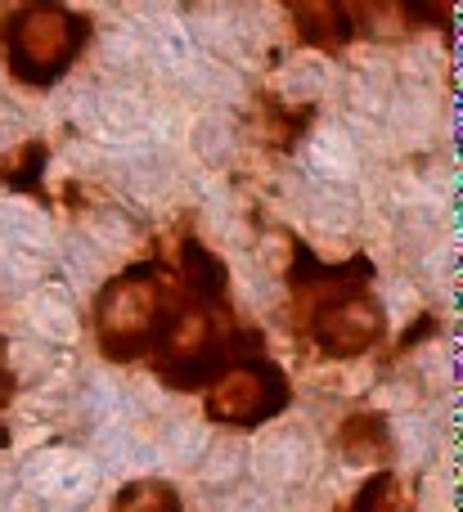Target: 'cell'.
Returning a JSON list of instances; mask_svg holds the SVG:
<instances>
[{"label": "cell", "mask_w": 463, "mask_h": 512, "mask_svg": "<svg viewBox=\"0 0 463 512\" xmlns=\"http://www.w3.org/2000/svg\"><path fill=\"white\" fill-rule=\"evenodd\" d=\"M288 328L320 360H360L387 337V310L374 292V261L356 252L324 265L302 239H288Z\"/></svg>", "instance_id": "cell-1"}, {"label": "cell", "mask_w": 463, "mask_h": 512, "mask_svg": "<svg viewBox=\"0 0 463 512\" xmlns=\"http://www.w3.org/2000/svg\"><path fill=\"white\" fill-rule=\"evenodd\" d=\"M171 274V270H167ZM266 351L261 328L239 324L230 292H198L171 274V306L149 342V373L167 391H207L234 360Z\"/></svg>", "instance_id": "cell-2"}, {"label": "cell", "mask_w": 463, "mask_h": 512, "mask_svg": "<svg viewBox=\"0 0 463 512\" xmlns=\"http://www.w3.org/2000/svg\"><path fill=\"white\" fill-rule=\"evenodd\" d=\"M95 36V18L68 5H14L0 18V63L23 90H54Z\"/></svg>", "instance_id": "cell-3"}, {"label": "cell", "mask_w": 463, "mask_h": 512, "mask_svg": "<svg viewBox=\"0 0 463 512\" xmlns=\"http://www.w3.org/2000/svg\"><path fill=\"white\" fill-rule=\"evenodd\" d=\"M171 306L167 261H131L95 292V342L108 364H140Z\"/></svg>", "instance_id": "cell-4"}, {"label": "cell", "mask_w": 463, "mask_h": 512, "mask_svg": "<svg viewBox=\"0 0 463 512\" xmlns=\"http://www.w3.org/2000/svg\"><path fill=\"white\" fill-rule=\"evenodd\" d=\"M288 405H293V378L266 351L248 355V360H234L203 391L207 423L230 427V432H257V427L275 423Z\"/></svg>", "instance_id": "cell-5"}, {"label": "cell", "mask_w": 463, "mask_h": 512, "mask_svg": "<svg viewBox=\"0 0 463 512\" xmlns=\"http://www.w3.org/2000/svg\"><path fill=\"white\" fill-rule=\"evenodd\" d=\"M288 9V23H293V36L311 50L324 54H342L351 41L369 32L378 5H356V0H293Z\"/></svg>", "instance_id": "cell-6"}, {"label": "cell", "mask_w": 463, "mask_h": 512, "mask_svg": "<svg viewBox=\"0 0 463 512\" xmlns=\"http://www.w3.org/2000/svg\"><path fill=\"white\" fill-rule=\"evenodd\" d=\"M338 459L351 468H387L392 463V423L383 409H356L333 432Z\"/></svg>", "instance_id": "cell-7"}, {"label": "cell", "mask_w": 463, "mask_h": 512, "mask_svg": "<svg viewBox=\"0 0 463 512\" xmlns=\"http://www.w3.org/2000/svg\"><path fill=\"white\" fill-rule=\"evenodd\" d=\"M45 167H50V144L27 140L18 149L0 153V185L23 198H36V203H50L45 198Z\"/></svg>", "instance_id": "cell-8"}, {"label": "cell", "mask_w": 463, "mask_h": 512, "mask_svg": "<svg viewBox=\"0 0 463 512\" xmlns=\"http://www.w3.org/2000/svg\"><path fill=\"white\" fill-rule=\"evenodd\" d=\"M338 512H419V504H414L410 481H405L401 472L383 468V472H374V477L356 490V499L342 504Z\"/></svg>", "instance_id": "cell-9"}, {"label": "cell", "mask_w": 463, "mask_h": 512, "mask_svg": "<svg viewBox=\"0 0 463 512\" xmlns=\"http://www.w3.org/2000/svg\"><path fill=\"white\" fill-rule=\"evenodd\" d=\"M315 122V104L288 108L279 104L275 95H261V117H257V135L270 144V149H293L306 135V126Z\"/></svg>", "instance_id": "cell-10"}, {"label": "cell", "mask_w": 463, "mask_h": 512, "mask_svg": "<svg viewBox=\"0 0 463 512\" xmlns=\"http://www.w3.org/2000/svg\"><path fill=\"white\" fill-rule=\"evenodd\" d=\"M108 512H185V499L171 481L162 477H144V481H126L113 495Z\"/></svg>", "instance_id": "cell-11"}, {"label": "cell", "mask_w": 463, "mask_h": 512, "mask_svg": "<svg viewBox=\"0 0 463 512\" xmlns=\"http://www.w3.org/2000/svg\"><path fill=\"white\" fill-rule=\"evenodd\" d=\"M428 333H441V319L432 315V310H428V315H419L410 328H405L401 342H396V355H405V351H414V346H423V342H428Z\"/></svg>", "instance_id": "cell-12"}, {"label": "cell", "mask_w": 463, "mask_h": 512, "mask_svg": "<svg viewBox=\"0 0 463 512\" xmlns=\"http://www.w3.org/2000/svg\"><path fill=\"white\" fill-rule=\"evenodd\" d=\"M14 391H18V382H14V373H9V342H5V333H0V414L14 405Z\"/></svg>", "instance_id": "cell-13"}]
</instances>
